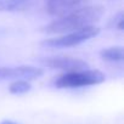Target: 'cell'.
<instances>
[{"label": "cell", "instance_id": "obj_10", "mask_svg": "<svg viewBox=\"0 0 124 124\" xmlns=\"http://www.w3.org/2000/svg\"><path fill=\"white\" fill-rule=\"evenodd\" d=\"M116 23H114V27H117L119 31H123V23H124V16H123V12H119L117 16H116Z\"/></svg>", "mask_w": 124, "mask_h": 124}, {"label": "cell", "instance_id": "obj_7", "mask_svg": "<svg viewBox=\"0 0 124 124\" xmlns=\"http://www.w3.org/2000/svg\"><path fill=\"white\" fill-rule=\"evenodd\" d=\"M34 0H0V12H18L32 8Z\"/></svg>", "mask_w": 124, "mask_h": 124}, {"label": "cell", "instance_id": "obj_5", "mask_svg": "<svg viewBox=\"0 0 124 124\" xmlns=\"http://www.w3.org/2000/svg\"><path fill=\"white\" fill-rule=\"evenodd\" d=\"M88 3L89 0H45V8L50 16L61 17L86 6Z\"/></svg>", "mask_w": 124, "mask_h": 124}, {"label": "cell", "instance_id": "obj_11", "mask_svg": "<svg viewBox=\"0 0 124 124\" xmlns=\"http://www.w3.org/2000/svg\"><path fill=\"white\" fill-rule=\"evenodd\" d=\"M0 124H17V123H15V122H12V120H3L1 123H0Z\"/></svg>", "mask_w": 124, "mask_h": 124}, {"label": "cell", "instance_id": "obj_8", "mask_svg": "<svg viewBox=\"0 0 124 124\" xmlns=\"http://www.w3.org/2000/svg\"><path fill=\"white\" fill-rule=\"evenodd\" d=\"M100 56L105 61L122 62L124 60V49L122 46H112L100 51Z\"/></svg>", "mask_w": 124, "mask_h": 124}, {"label": "cell", "instance_id": "obj_9", "mask_svg": "<svg viewBox=\"0 0 124 124\" xmlns=\"http://www.w3.org/2000/svg\"><path fill=\"white\" fill-rule=\"evenodd\" d=\"M32 89V85L28 80H23V79H17L16 82L11 83L9 86V91L14 95H22L28 93Z\"/></svg>", "mask_w": 124, "mask_h": 124}, {"label": "cell", "instance_id": "obj_6", "mask_svg": "<svg viewBox=\"0 0 124 124\" xmlns=\"http://www.w3.org/2000/svg\"><path fill=\"white\" fill-rule=\"evenodd\" d=\"M44 71L33 66H18V67H0V80L5 79H23L34 80L43 76Z\"/></svg>", "mask_w": 124, "mask_h": 124}, {"label": "cell", "instance_id": "obj_1", "mask_svg": "<svg viewBox=\"0 0 124 124\" xmlns=\"http://www.w3.org/2000/svg\"><path fill=\"white\" fill-rule=\"evenodd\" d=\"M105 12L103 6L93 5L84 6L82 9L74 10L65 16H61L57 20L50 22L40 29L43 33L47 34H60V33H70L78 29H83L94 23L99 22Z\"/></svg>", "mask_w": 124, "mask_h": 124}, {"label": "cell", "instance_id": "obj_3", "mask_svg": "<svg viewBox=\"0 0 124 124\" xmlns=\"http://www.w3.org/2000/svg\"><path fill=\"white\" fill-rule=\"evenodd\" d=\"M100 28L95 26H89L83 29H78L74 32L66 33L65 35H61L57 38L45 39L40 43L43 47L47 49H65V47H73L77 46L94 37H96L100 33Z\"/></svg>", "mask_w": 124, "mask_h": 124}, {"label": "cell", "instance_id": "obj_4", "mask_svg": "<svg viewBox=\"0 0 124 124\" xmlns=\"http://www.w3.org/2000/svg\"><path fill=\"white\" fill-rule=\"evenodd\" d=\"M39 62L47 68L51 70H61L65 72H73V71H82L88 70L89 65L84 60L68 57V56H55V57H44L40 58Z\"/></svg>", "mask_w": 124, "mask_h": 124}, {"label": "cell", "instance_id": "obj_2", "mask_svg": "<svg viewBox=\"0 0 124 124\" xmlns=\"http://www.w3.org/2000/svg\"><path fill=\"white\" fill-rule=\"evenodd\" d=\"M106 80L105 73L97 70H82L66 72L65 74L58 76L54 84L58 89H74L83 86H91L101 84Z\"/></svg>", "mask_w": 124, "mask_h": 124}]
</instances>
